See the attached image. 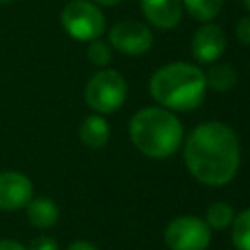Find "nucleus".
Masks as SVG:
<instances>
[{"label":"nucleus","mask_w":250,"mask_h":250,"mask_svg":"<svg viewBox=\"0 0 250 250\" xmlns=\"http://www.w3.org/2000/svg\"><path fill=\"white\" fill-rule=\"evenodd\" d=\"M184 160L197 182L225 186L238 172V137L223 121H205L189 133L184 146Z\"/></svg>","instance_id":"1"},{"label":"nucleus","mask_w":250,"mask_h":250,"mask_svg":"<svg viewBox=\"0 0 250 250\" xmlns=\"http://www.w3.org/2000/svg\"><path fill=\"white\" fill-rule=\"evenodd\" d=\"M150 96L160 107L172 111H193L205 100V74L189 62H170L150 76Z\"/></svg>","instance_id":"2"},{"label":"nucleus","mask_w":250,"mask_h":250,"mask_svg":"<svg viewBox=\"0 0 250 250\" xmlns=\"http://www.w3.org/2000/svg\"><path fill=\"white\" fill-rule=\"evenodd\" d=\"M129 135L137 150L148 158L172 156L184 141L180 119L166 107H145L131 117Z\"/></svg>","instance_id":"3"},{"label":"nucleus","mask_w":250,"mask_h":250,"mask_svg":"<svg viewBox=\"0 0 250 250\" xmlns=\"http://www.w3.org/2000/svg\"><path fill=\"white\" fill-rule=\"evenodd\" d=\"M127 98V82L121 72L104 68L96 72L84 90V100L96 113H113L117 111Z\"/></svg>","instance_id":"4"},{"label":"nucleus","mask_w":250,"mask_h":250,"mask_svg":"<svg viewBox=\"0 0 250 250\" xmlns=\"http://www.w3.org/2000/svg\"><path fill=\"white\" fill-rule=\"evenodd\" d=\"M61 23L76 41H94L105 31V18L90 0H70L61 12Z\"/></svg>","instance_id":"5"},{"label":"nucleus","mask_w":250,"mask_h":250,"mask_svg":"<svg viewBox=\"0 0 250 250\" xmlns=\"http://www.w3.org/2000/svg\"><path fill=\"white\" fill-rule=\"evenodd\" d=\"M164 240L170 250H205L211 240V230L203 219L184 215L168 223Z\"/></svg>","instance_id":"6"},{"label":"nucleus","mask_w":250,"mask_h":250,"mask_svg":"<svg viewBox=\"0 0 250 250\" xmlns=\"http://www.w3.org/2000/svg\"><path fill=\"white\" fill-rule=\"evenodd\" d=\"M109 45L125 55H143L152 47V31L135 20H125L109 29Z\"/></svg>","instance_id":"7"},{"label":"nucleus","mask_w":250,"mask_h":250,"mask_svg":"<svg viewBox=\"0 0 250 250\" xmlns=\"http://www.w3.org/2000/svg\"><path fill=\"white\" fill-rule=\"evenodd\" d=\"M33 197V186L29 178L16 170L0 172V209L18 211L25 207Z\"/></svg>","instance_id":"8"},{"label":"nucleus","mask_w":250,"mask_h":250,"mask_svg":"<svg viewBox=\"0 0 250 250\" xmlns=\"http://www.w3.org/2000/svg\"><path fill=\"white\" fill-rule=\"evenodd\" d=\"M227 47V35L221 25L215 23H203L191 39V53L197 62L211 64L215 62Z\"/></svg>","instance_id":"9"},{"label":"nucleus","mask_w":250,"mask_h":250,"mask_svg":"<svg viewBox=\"0 0 250 250\" xmlns=\"http://www.w3.org/2000/svg\"><path fill=\"white\" fill-rule=\"evenodd\" d=\"M145 18L158 29H172L180 23L184 6L182 0H141Z\"/></svg>","instance_id":"10"},{"label":"nucleus","mask_w":250,"mask_h":250,"mask_svg":"<svg viewBox=\"0 0 250 250\" xmlns=\"http://www.w3.org/2000/svg\"><path fill=\"white\" fill-rule=\"evenodd\" d=\"M80 141L90 148H102L109 141V125L102 115H88L80 129H78Z\"/></svg>","instance_id":"11"},{"label":"nucleus","mask_w":250,"mask_h":250,"mask_svg":"<svg viewBox=\"0 0 250 250\" xmlns=\"http://www.w3.org/2000/svg\"><path fill=\"white\" fill-rule=\"evenodd\" d=\"M27 207V219L37 229H49L59 219V207L49 197H31Z\"/></svg>","instance_id":"12"},{"label":"nucleus","mask_w":250,"mask_h":250,"mask_svg":"<svg viewBox=\"0 0 250 250\" xmlns=\"http://www.w3.org/2000/svg\"><path fill=\"white\" fill-rule=\"evenodd\" d=\"M205 84L215 92H229L236 84V70L223 62H211L205 72Z\"/></svg>","instance_id":"13"},{"label":"nucleus","mask_w":250,"mask_h":250,"mask_svg":"<svg viewBox=\"0 0 250 250\" xmlns=\"http://www.w3.org/2000/svg\"><path fill=\"white\" fill-rule=\"evenodd\" d=\"M182 6L197 21H211L219 16L223 0H182Z\"/></svg>","instance_id":"14"},{"label":"nucleus","mask_w":250,"mask_h":250,"mask_svg":"<svg viewBox=\"0 0 250 250\" xmlns=\"http://www.w3.org/2000/svg\"><path fill=\"white\" fill-rule=\"evenodd\" d=\"M230 238L236 250H250V209L240 211L230 223Z\"/></svg>","instance_id":"15"},{"label":"nucleus","mask_w":250,"mask_h":250,"mask_svg":"<svg viewBox=\"0 0 250 250\" xmlns=\"http://www.w3.org/2000/svg\"><path fill=\"white\" fill-rule=\"evenodd\" d=\"M232 219H234V211H232V207H230L229 203H225V201H217V203H211V205L207 207L205 223H207L211 229H217V230L227 229V227H230Z\"/></svg>","instance_id":"16"},{"label":"nucleus","mask_w":250,"mask_h":250,"mask_svg":"<svg viewBox=\"0 0 250 250\" xmlns=\"http://www.w3.org/2000/svg\"><path fill=\"white\" fill-rule=\"evenodd\" d=\"M88 59H90V62L96 64V66H105V64L111 61V45L105 43V41H100V39L90 41Z\"/></svg>","instance_id":"17"},{"label":"nucleus","mask_w":250,"mask_h":250,"mask_svg":"<svg viewBox=\"0 0 250 250\" xmlns=\"http://www.w3.org/2000/svg\"><path fill=\"white\" fill-rule=\"evenodd\" d=\"M234 33L238 37V41L242 45H248L250 47V16H244L236 21V27H234Z\"/></svg>","instance_id":"18"},{"label":"nucleus","mask_w":250,"mask_h":250,"mask_svg":"<svg viewBox=\"0 0 250 250\" xmlns=\"http://www.w3.org/2000/svg\"><path fill=\"white\" fill-rule=\"evenodd\" d=\"M27 250H59V246H57L55 238H51V236H37L31 240Z\"/></svg>","instance_id":"19"},{"label":"nucleus","mask_w":250,"mask_h":250,"mask_svg":"<svg viewBox=\"0 0 250 250\" xmlns=\"http://www.w3.org/2000/svg\"><path fill=\"white\" fill-rule=\"evenodd\" d=\"M0 250H27V248H23V244H20L18 240L4 238V240H0Z\"/></svg>","instance_id":"20"},{"label":"nucleus","mask_w":250,"mask_h":250,"mask_svg":"<svg viewBox=\"0 0 250 250\" xmlns=\"http://www.w3.org/2000/svg\"><path fill=\"white\" fill-rule=\"evenodd\" d=\"M66 250H98L96 246H92L90 242H86V240H76V242H72Z\"/></svg>","instance_id":"21"},{"label":"nucleus","mask_w":250,"mask_h":250,"mask_svg":"<svg viewBox=\"0 0 250 250\" xmlns=\"http://www.w3.org/2000/svg\"><path fill=\"white\" fill-rule=\"evenodd\" d=\"M96 4H102V6H115V4H119L121 0H94Z\"/></svg>","instance_id":"22"},{"label":"nucleus","mask_w":250,"mask_h":250,"mask_svg":"<svg viewBox=\"0 0 250 250\" xmlns=\"http://www.w3.org/2000/svg\"><path fill=\"white\" fill-rule=\"evenodd\" d=\"M12 2H14V0H0V4H4V6H6V4H12Z\"/></svg>","instance_id":"23"},{"label":"nucleus","mask_w":250,"mask_h":250,"mask_svg":"<svg viewBox=\"0 0 250 250\" xmlns=\"http://www.w3.org/2000/svg\"><path fill=\"white\" fill-rule=\"evenodd\" d=\"M244 6H246V8L250 10V0H244Z\"/></svg>","instance_id":"24"}]
</instances>
